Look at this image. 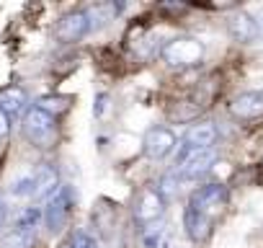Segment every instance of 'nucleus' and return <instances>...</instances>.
Returning a JSON list of instances; mask_svg holds the SVG:
<instances>
[{"mask_svg": "<svg viewBox=\"0 0 263 248\" xmlns=\"http://www.w3.org/2000/svg\"><path fill=\"white\" fill-rule=\"evenodd\" d=\"M21 127H24V137H26L34 148H39V150L54 148V143H57V119L49 116L47 111H42V109H36V106L29 109Z\"/></svg>", "mask_w": 263, "mask_h": 248, "instance_id": "f257e3e1", "label": "nucleus"}, {"mask_svg": "<svg viewBox=\"0 0 263 248\" xmlns=\"http://www.w3.org/2000/svg\"><path fill=\"white\" fill-rule=\"evenodd\" d=\"M204 57V44L191 37H178L163 47V60L171 67H194Z\"/></svg>", "mask_w": 263, "mask_h": 248, "instance_id": "f03ea898", "label": "nucleus"}, {"mask_svg": "<svg viewBox=\"0 0 263 248\" xmlns=\"http://www.w3.org/2000/svg\"><path fill=\"white\" fill-rule=\"evenodd\" d=\"M72 189L70 186H60L57 194L52 199H47V207H44V222H47V230L54 235V233H62L70 215H72Z\"/></svg>", "mask_w": 263, "mask_h": 248, "instance_id": "7ed1b4c3", "label": "nucleus"}, {"mask_svg": "<svg viewBox=\"0 0 263 248\" xmlns=\"http://www.w3.org/2000/svg\"><path fill=\"white\" fill-rule=\"evenodd\" d=\"M217 163V150L206 148V150H181L178 155V168L176 173L181 179H199L204 173H209Z\"/></svg>", "mask_w": 263, "mask_h": 248, "instance_id": "20e7f679", "label": "nucleus"}, {"mask_svg": "<svg viewBox=\"0 0 263 248\" xmlns=\"http://www.w3.org/2000/svg\"><path fill=\"white\" fill-rule=\"evenodd\" d=\"M224 204H227V189L222 184H204V186H199L191 194V202H189L191 209H196V212H201V215H206L212 220H214V215H219L224 209Z\"/></svg>", "mask_w": 263, "mask_h": 248, "instance_id": "39448f33", "label": "nucleus"}, {"mask_svg": "<svg viewBox=\"0 0 263 248\" xmlns=\"http://www.w3.org/2000/svg\"><path fill=\"white\" fill-rule=\"evenodd\" d=\"M142 150L153 161H163L176 150V135L168 127H150L142 137Z\"/></svg>", "mask_w": 263, "mask_h": 248, "instance_id": "423d86ee", "label": "nucleus"}, {"mask_svg": "<svg viewBox=\"0 0 263 248\" xmlns=\"http://www.w3.org/2000/svg\"><path fill=\"white\" fill-rule=\"evenodd\" d=\"M163 212H165V197L160 194V189L147 186V189H142L137 194V199H135V217L142 225L155 222L158 217H163Z\"/></svg>", "mask_w": 263, "mask_h": 248, "instance_id": "0eeeda50", "label": "nucleus"}, {"mask_svg": "<svg viewBox=\"0 0 263 248\" xmlns=\"http://www.w3.org/2000/svg\"><path fill=\"white\" fill-rule=\"evenodd\" d=\"M90 31V24H88V16L85 11H72V13H65L57 26H54V37L57 42L62 44H72V42H80L85 34Z\"/></svg>", "mask_w": 263, "mask_h": 248, "instance_id": "6e6552de", "label": "nucleus"}, {"mask_svg": "<svg viewBox=\"0 0 263 248\" xmlns=\"http://www.w3.org/2000/svg\"><path fill=\"white\" fill-rule=\"evenodd\" d=\"M227 31H230V37H232L235 42H240V44H253V42L260 37V26H258L255 16L248 13V11L232 13L230 21H227Z\"/></svg>", "mask_w": 263, "mask_h": 248, "instance_id": "1a4fd4ad", "label": "nucleus"}, {"mask_svg": "<svg viewBox=\"0 0 263 248\" xmlns=\"http://www.w3.org/2000/svg\"><path fill=\"white\" fill-rule=\"evenodd\" d=\"M219 132L214 127V121H199V124H191L183 135V150H206V148H214Z\"/></svg>", "mask_w": 263, "mask_h": 248, "instance_id": "9d476101", "label": "nucleus"}, {"mask_svg": "<svg viewBox=\"0 0 263 248\" xmlns=\"http://www.w3.org/2000/svg\"><path fill=\"white\" fill-rule=\"evenodd\" d=\"M230 114L235 119H255L263 116V91H245L230 101Z\"/></svg>", "mask_w": 263, "mask_h": 248, "instance_id": "9b49d317", "label": "nucleus"}, {"mask_svg": "<svg viewBox=\"0 0 263 248\" xmlns=\"http://www.w3.org/2000/svg\"><path fill=\"white\" fill-rule=\"evenodd\" d=\"M60 189V176L54 166H39L34 171V197L36 199H52Z\"/></svg>", "mask_w": 263, "mask_h": 248, "instance_id": "f8f14e48", "label": "nucleus"}, {"mask_svg": "<svg viewBox=\"0 0 263 248\" xmlns=\"http://www.w3.org/2000/svg\"><path fill=\"white\" fill-rule=\"evenodd\" d=\"M212 222H214L212 217H206V215H201V212H196L191 207H186V212H183V227H186V235L194 243H204L209 238Z\"/></svg>", "mask_w": 263, "mask_h": 248, "instance_id": "ddd939ff", "label": "nucleus"}, {"mask_svg": "<svg viewBox=\"0 0 263 248\" xmlns=\"http://www.w3.org/2000/svg\"><path fill=\"white\" fill-rule=\"evenodd\" d=\"M26 103H29V96L18 85H11V88L0 91V111L8 114V116H18L26 109Z\"/></svg>", "mask_w": 263, "mask_h": 248, "instance_id": "4468645a", "label": "nucleus"}, {"mask_svg": "<svg viewBox=\"0 0 263 248\" xmlns=\"http://www.w3.org/2000/svg\"><path fill=\"white\" fill-rule=\"evenodd\" d=\"M36 240V230H26V227H13L0 238V248H31Z\"/></svg>", "mask_w": 263, "mask_h": 248, "instance_id": "2eb2a0df", "label": "nucleus"}, {"mask_svg": "<svg viewBox=\"0 0 263 248\" xmlns=\"http://www.w3.org/2000/svg\"><path fill=\"white\" fill-rule=\"evenodd\" d=\"M119 8H121V6H93V8H88V11H85V16H88L90 31H93V29L106 26V24L114 19V13H119Z\"/></svg>", "mask_w": 263, "mask_h": 248, "instance_id": "dca6fc26", "label": "nucleus"}, {"mask_svg": "<svg viewBox=\"0 0 263 248\" xmlns=\"http://www.w3.org/2000/svg\"><path fill=\"white\" fill-rule=\"evenodd\" d=\"M70 96H44V98H39V103H36V109H42V111H47L49 116H60V114H65L67 109H70Z\"/></svg>", "mask_w": 263, "mask_h": 248, "instance_id": "f3484780", "label": "nucleus"}, {"mask_svg": "<svg viewBox=\"0 0 263 248\" xmlns=\"http://www.w3.org/2000/svg\"><path fill=\"white\" fill-rule=\"evenodd\" d=\"M13 197H34V171L29 176H21L13 186H11Z\"/></svg>", "mask_w": 263, "mask_h": 248, "instance_id": "a211bd4d", "label": "nucleus"}, {"mask_svg": "<svg viewBox=\"0 0 263 248\" xmlns=\"http://www.w3.org/2000/svg\"><path fill=\"white\" fill-rule=\"evenodd\" d=\"M44 217V212L42 209H36V207H29L21 217H18V225L16 227H26V230H36V222Z\"/></svg>", "mask_w": 263, "mask_h": 248, "instance_id": "6ab92c4d", "label": "nucleus"}, {"mask_svg": "<svg viewBox=\"0 0 263 248\" xmlns=\"http://www.w3.org/2000/svg\"><path fill=\"white\" fill-rule=\"evenodd\" d=\"M72 248H98L96 245V240L88 235V233H75V238H72Z\"/></svg>", "mask_w": 263, "mask_h": 248, "instance_id": "aec40b11", "label": "nucleus"}, {"mask_svg": "<svg viewBox=\"0 0 263 248\" xmlns=\"http://www.w3.org/2000/svg\"><path fill=\"white\" fill-rule=\"evenodd\" d=\"M8 132H11V116L0 111V140L8 137Z\"/></svg>", "mask_w": 263, "mask_h": 248, "instance_id": "412c9836", "label": "nucleus"}, {"mask_svg": "<svg viewBox=\"0 0 263 248\" xmlns=\"http://www.w3.org/2000/svg\"><path fill=\"white\" fill-rule=\"evenodd\" d=\"M3 225H6V204L0 202V230H3Z\"/></svg>", "mask_w": 263, "mask_h": 248, "instance_id": "4be33fe9", "label": "nucleus"}, {"mask_svg": "<svg viewBox=\"0 0 263 248\" xmlns=\"http://www.w3.org/2000/svg\"><path fill=\"white\" fill-rule=\"evenodd\" d=\"M255 21H258V26H260V34H263V11L255 16Z\"/></svg>", "mask_w": 263, "mask_h": 248, "instance_id": "5701e85b", "label": "nucleus"}]
</instances>
